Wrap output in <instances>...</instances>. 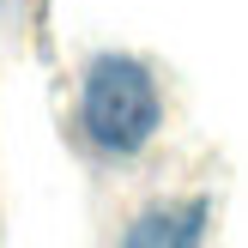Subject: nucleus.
Masks as SVG:
<instances>
[{"label":"nucleus","mask_w":248,"mask_h":248,"mask_svg":"<svg viewBox=\"0 0 248 248\" xmlns=\"http://www.w3.org/2000/svg\"><path fill=\"white\" fill-rule=\"evenodd\" d=\"M85 133H91L103 152H140L145 140L157 133V85L152 73L140 67L133 55H97L91 73H85V97H79Z\"/></svg>","instance_id":"1"},{"label":"nucleus","mask_w":248,"mask_h":248,"mask_svg":"<svg viewBox=\"0 0 248 248\" xmlns=\"http://www.w3.org/2000/svg\"><path fill=\"white\" fill-rule=\"evenodd\" d=\"M206 218H212V206H206V200L152 206V212L133 218V230H127V242H121V248H200V242H206Z\"/></svg>","instance_id":"2"}]
</instances>
